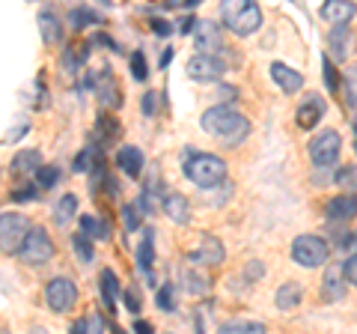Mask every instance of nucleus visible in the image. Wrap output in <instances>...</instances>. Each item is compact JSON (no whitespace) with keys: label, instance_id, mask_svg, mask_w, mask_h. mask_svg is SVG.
<instances>
[{"label":"nucleus","instance_id":"9","mask_svg":"<svg viewBox=\"0 0 357 334\" xmlns=\"http://www.w3.org/2000/svg\"><path fill=\"white\" fill-rule=\"evenodd\" d=\"M227 72V66H223V60L218 57V54H194L191 60H188V75L194 78V81H203V84H211L218 81V78Z\"/></svg>","mask_w":357,"mask_h":334},{"label":"nucleus","instance_id":"4","mask_svg":"<svg viewBox=\"0 0 357 334\" xmlns=\"http://www.w3.org/2000/svg\"><path fill=\"white\" fill-rule=\"evenodd\" d=\"M18 257L24 266H33V269H42L54 260V242L48 236L45 227H30V233L24 236V245L18 248Z\"/></svg>","mask_w":357,"mask_h":334},{"label":"nucleus","instance_id":"27","mask_svg":"<svg viewBox=\"0 0 357 334\" xmlns=\"http://www.w3.org/2000/svg\"><path fill=\"white\" fill-rule=\"evenodd\" d=\"M75 212H77V197H72V194H66L57 206H54V221H57L60 227H66L69 221L75 218Z\"/></svg>","mask_w":357,"mask_h":334},{"label":"nucleus","instance_id":"13","mask_svg":"<svg viewBox=\"0 0 357 334\" xmlns=\"http://www.w3.org/2000/svg\"><path fill=\"white\" fill-rule=\"evenodd\" d=\"M325 110H328V105H325V99L321 96H310L304 105L298 108V114H295V122H298V129H316L319 122H321V117H325Z\"/></svg>","mask_w":357,"mask_h":334},{"label":"nucleus","instance_id":"46","mask_svg":"<svg viewBox=\"0 0 357 334\" xmlns=\"http://www.w3.org/2000/svg\"><path fill=\"white\" fill-rule=\"evenodd\" d=\"M155 108H158V96H155V93H146V96H143V114H146V117H155Z\"/></svg>","mask_w":357,"mask_h":334},{"label":"nucleus","instance_id":"10","mask_svg":"<svg viewBox=\"0 0 357 334\" xmlns=\"http://www.w3.org/2000/svg\"><path fill=\"white\" fill-rule=\"evenodd\" d=\"M194 39L203 54H220L223 51V36L215 21H197L194 24Z\"/></svg>","mask_w":357,"mask_h":334},{"label":"nucleus","instance_id":"41","mask_svg":"<svg viewBox=\"0 0 357 334\" xmlns=\"http://www.w3.org/2000/svg\"><path fill=\"white\" fill-rule=\"evenodd\" d=\"M321 72H325V78H328V90L333 93V90H337V87H340V78H337V69H333V66H331V60H328V57L321 60Z\"/></svg>","mask_w":357,"mask_h":334},{"label":"nucleus","instance_id":"52","mask_svg":"<svg viewBox=\"0 0 357 334\" xmlns=\"http://www.w3.org/2000/svg\"><path fill=\"white\" fill-rule=\"evenodd\" d=\"M354 129H357V119H354Z\"/></svg>","mask_w":357,"mask_h":334},{"label":"nucleus","instance_id":"5","mask_svg":"<svg viewBox=\"0 0 357 334\" xmlns=\"http://www.w3.org/2000/svg\"><path fill=\"white\" fill-rule=\"evenodd\" d=\"M328 257H331V248L321 236L304 233V236H298L292 242V260L298 266H304V269H319V266L328 263Z\"/></svg>","mask_w":357,"mask_h":334},{"label":"nucleus","instance_id":"50","mask_svg":"<svg viewBox=\"0 0 357 334\" xmlns=\"http://www.w3.org/2000/svg\"><path fill=\"white\" fill-rule=\"evenodd\" d=\"M134 331H140V334H146V331H149V322H143V319H140V322H134Z\"/></svg>","mask_w":357,"mask_h":334},{"label":"nucleus","instance_id":"38","mask_svg":"<svg viewBox=\"0 0 357 334\" xmlns=\"http://www.w3.org/2000/svg\"><path fill=\"white\" fill-rule=\"evenodd\" d=\"M345 102L357 105V66L345 69Z\"/></svg>","mask_w":357,"mask_h":334},{"label":"nucleus","instance_id":"19","mask_svg":"<svg viewBox=\"0 0 357 334\" xmlns=\"http://www.w3.org/2000/svg\"><path fill=\"white\" fill-rule=\"evenodd\" d=\"M116 164H119V170H122V173L140 176V173H143V152H140L137 147H119V152H116Z\"/></svg>","mask_w":357,"mask_h":334},{"label":"nucleus","instance_id":"32","mask_svg":"<svg viewBox=\"0 0 357 334\" xmlns=\"http://www.w3.org/2000/svg\"><path fill=\"white\" fill-rule=\"evenodd\" d=\"M96 21H98V15L93 13V9H86V6H77V9H72V13H69L72 30H84L89 24H96Z\"/></svg>","mask_w":357,"mask_h":334},{"label":"nucleus","instance_id":"21","mask_svg":"<svg viewBox=\"0 0 357 334\" xmlns=\"http://www.w3.org/2000/svg\"><path fill=\"white\" fill-rule=\"evenodd\" d=\"M39 30H42L45 45H60V42H63V24H60V18L54 15V13H48V9L39 15Z\"/></svg>","mask_w":357,"mask_h":334},{"label":"nucleus","instance_id":"40","mask_svg":"<svg viewBox=\"0 0 357 334\" xmlns=\"http://www.w3.org/2000/svg\"><path fill=\"white\" fill-rule=\"evenodd\" d=\"M131 75H134V81H146V60H143L140 51L131 54Z\"/></svg>","mask_w":357,"mask_h":334},{"label":"nucleus","instance_id":"39","mask_svg":"<svg viewBox=\"0 0 357 334\" xmlns=\"http://www.w3.org/2000/svg\"><path fill=\"white\" fill-rule=\"evenodd\" d=\"M75 331H107V322L102 317H86L75 322Z\"/></svg>","mask_w":357,"mask_h":334},{"label":"nucleus","instance_id":"30","mask_svg":"<svg viewBox=\"0 0 357 334\" xmlns=\"http://www.w3.org/2000/svg\"><path fill=\"white\" fill-rule=\"evenodd\" d=\"M227 334H265V326L262 322H248V319H232V322H223Z\"/></svg>","mask_w":357,"mask_h":334},{"label":"nucleus","instance_id":"45","mask_svg":"<svg viewBox=\"0 0 357 334\" xmlns=\"http://www.w3.org/2000/svg\"><path fill=\"white\" fill-rule=\"evenodd\" d=\"M337 182H340V185H349V188H357V173L351 170V167H345V170H340Z\"/></svg>","mask_w":357,"mask_h":334},{"label":"nucleus","instance_id":"12","mask_svg":"<svg viewBox=\"0 0 357 334\" xmlns=\"http://www.w3.org/2000/svg\"><path fill=\"white\" fill-rule=\"evenodd\" d=\"M328 45H331V57L345 63V57H351L354 51V33L349 30V24H333L331 36H328Z\"/></svg>","mask_w":357,"mask_h":334},{"label":"nucleus","instance_id":"18","mask_svg":"<svg viewBox=\"0 0 357 334\" xmlns=\"http://www.w3.org/2000/svg\"><path fill=\"white\" fill-rule=\"evenodd\" d=\"M325 215H328L331 221H351V218L357 215V197H354V194H340V197L328 200Z\"/></svg>","mask_w":357,"mask_h":334},{"label":"nucleus","instance_id":"15","mask_svg":"<svg viewBox=\"0 0 357 334\" xmlns=\"http://www.w3.org/2000/svg\"><path fill=\"white\" fill-rule=\"evenodd\" d=\"M93 87H96L98 99H102V105H107V108H119V102H122L119 84L114 81V72H110V69L93 75Z\"/></svg>","mask_w":357,"mask_h":334},{"label":"nucleus","instance_id":"2","mask_svg":"<svg viewBox=\"0 0 357 334\" xmlns=\"http://www.w3.org/2000/svg\"><path fill=\"white\" fill-rule=\"evenodd\" d=\"M220 18L236 36H250L262 27V9L256 0H220Z\"/></svg>","mask_w":357,"mask_h":334},{"label":"nucleus","instance_id":"24","mask_svg":"<svg viewBox=\"0 0 357 334\" xmlns=\"http://www.w3.org/2000/svg\"><path fill=\"white\" fill-rule=\"evenodd\" d=\"M39 164H42V155H39L36 150H24V152H18L15 159H13V173H15V176L36 173Z\"/></svg>","mask_w":357,"mask_h":334},{"label":"nucleus","instance_id":"11","mask_svg":"<svg viewBox=\"0 0 357 334\" xmlns=\"http://www.w3.org/2000/svg\"><path fill=\"white\" fill-rule=\"evenodd\" d=\"M188 260L194 266H218L223 260V245L218 236H203V242L197 245V248L188 254Z\"/></svg>","mask_w":357,"mask_h":334},{"label":"nucleus","instance_id":"25","mask_svg":"<svg viewBox=\"0 0 357 334\" xmlns=\"http://www.w3.org/2000/svg\"><path fill=\"white\" fill-rule=\"evenodd\" d=\"M277 307L280 310H292V307H298L301 305V298H304V289H301L295 281H289V284H283L280 289H277Z\"/></svg>","mask_w":357,"mask_h":334},{"label":"nucleus","instance_id":"37","mask_svg":"<svg viewBox=\"0 0 357 334\" xmlns=\"http://www.w3.org/2000/svg\"><path fill=\"white\" fill-rule=\"evenodd\" d=\"M98 131L105 135V143H114V140L119 138V122H116L114 117L102 114V119H98Z\"/></svg>","mask_w":357,"mask_h":334},{"label":"nucleus","instance_id":"36","mask_svg":"<svg viewBox=\"0 0 357 334\" xmlns=\"http://www.w3.org/2000/svg\"><path fill=\"white\" fill-rule=\"evenodd\" d=\"M140 218H143V206L140 203L122 206V224H126L128 230H137L140 227Z\"/></svg>","mask_w":357,"mask_h":334},{"label":"nucleus","instance_id":"31","mask_svg":"<svg viewBox=\"0 0 357 334\" xmlns=\"http://www.w3.org/2000/svg\"><path fill=\"white\" fill-rule=\"evenodd\" d=\"M60 182V167H54V164H39V170H36V188H54Z\"/></svg>","mask_w":357,"mask_h":334},{"label":"nucleus","instance_id":"29","mask_svg":"<svg viewBox=\"0 0 357 334\" xmlns=\"http://www.w3.org/2000/svg\"><path fill=\"white\" fill-rule=\"evenodd\" d=\"M72 248L77 254V260H81L84 266H89L96 260V251H93V239L86 236V233H77V236H72Z\"/></svg>","mask_w":357,"mask_h":334},{"label":"nucleus","instance_id":"28","mask_svg":"<svg viewBox=\"0 0 357 334\" xmlns=\"http://www.w3.org/2000/svg\"><path fill=\"white\" fill-rule=\"evenodd\" d=\"M81 233H86L89 239H110V227L105 224V221H98V218H93V215H84L81 218Z\"/></svg>","mask_w":357,"mask_h":334},{"label":"nucleus","instance_id":"43","mask_svg":"<svg viewBox=\"0 0 357 334\" xmlns=\"http://www.w3.org/2000/svg\"><path fill=\"white\" fill-rule=\"evenodd\" d=\"M126 307L131 314H140V293L137 289H126Z\"/></svg>","mask_w":357,"mask_h":334},{"label":"nucleus","instance_id":"23","mask_svg":"<svg viewBox=\"0 0 357 334\" xmlns=\"http://www.w3.org/2000/svg\"><path fill=\"white\" fill-rule=\"evenodd\" d=\"M86 57H89V42L66 45V51H63V66H66V72H77V69H84Z\"/></svg>","mask_w":357,"mask_h":334},{"label":"nucleus","instance_id":"51","mask_svg":"<svg viewBox=\"0 0 357 334\" xmlns=\"http://www.w3.org/2000/svg\"><path fill=\"white\" fill-rule=\"evenodd\" d=\"M185 3H188V6H194V3H199V0H185Z\"/></svg>","mask_w":357,"mask_h":334},{"label":"nucleus","instance_id":"3","mask_svg":"<svg viewBox=\"0 0 357 334\" xmlns=\"http://www.w3.org/2000/svg\"><path fill=\"white\" fill-rule=\"evenodd\" d=\"M185 176L199 188H215L227 180V161L215 152H194L185 161Z\"/></svg>","mask_w":357,"mask_h":334},{"label":"nucleus","instance_id":"34","mask_svg":"<svg viewBox=\"0 0 357 334\" xmlns=\"http://www.w3.org/2000/svg\"><path fill=\"white\" fill-rule=\"evenodd\" d=\"M182 281H185V289L191 296H203V293H208V281L203 275H197V272H182Z\"/></svg>","mask_w":357,"mask_h":334},{"label":"nucleus","instance_id":"6","mask_svg":"<svg viewBox=\"0 0 357 334\" xmlns=\"http://www.w3.org/2000/svg\"><path fill=\"white\" fill-rule=\"evenodd\" d=\"M30 233V221L21 212H0V254H18Z\"/></svg>","mask_w":357,"mask_h":334},{"label":"nucleus","instance_id":"14","mask_svg":"<svg viewBox=\"0 0 357 334\" xmlns=\"http://www.w3.org/2000/svg\"><path fill=\"white\" fill-rule=\"evenodd\" d=\"M345 296V263H333L325 281H321V298L325 302H340Z\"/></svg>","mask_w":357,"mask_h":334},{"label":"nucleus","instance_id":"44","mask_svg":"<svg viewBox=\"0 0 357 334\" xmlns=\"http://www.w3.org/2000/svg\"><path fill=\"white\" fill-rule=\"evenodd\" d=\"M262 263L259 260H253V263H248V266H244V275H248V281H259V277H262Z\"/></svg>","mask_w":357,"mask_h":334},{"label":"nucleus","instance_id":"42","mask_svg":"<svg viewBox=\"0 0 357 334\" xmlns=\"http://www.w3.org/2000/svg\"><path fill=\"white\" fill-rule=\"evenodd\" d=\"M345 281L357 286V254H349V257H345Z\"/></svg>","mask_w":357,"mask_h":334},{"label":"nucleus","instance_id":"17","mask_svg":"<svg viewBox=\"0 0 357 334\" xmlns=\"http://www.w3.org/2000/svg\"><path fill=\"white\" fill-rule=\"evenodd\" d=\"M271 78L283 93H298L301 87H304V75H301L298 69H292V66H286V63H271Z\"/></svg>","mask_w":357,"mask_h":334},{"label":"nucleus","instance_id":"20","mask_svg":"<svg viewBox=\"0 0 357 334\" xmlns=\"http://www.w3.org/2000/svg\"><path fill=\"white\" fill-rule=\"evenodd\" d=\"M161 206L176 224H188V221H191V206H188V197H182V194H167Z\"/></svg>","mask_w":357,"mask_h":334},{"label":"nucleus","instance_id":"47","mask_svg":"<svg viewBox=\"0 0 357 334\" xmlns=\"http://www.w3.org/2000/svg\"><path fill=\"white\" fill-rule=\"evenodd\" d=\"M36 197V185H27V188H21V191H13V200H18V203H24V200H33Z\"/></svg>","mask_w":357,"mask_h":334},{"label":"nucleus","instance_id":"33","mask_svg":"<svg viewBox=\"0 0 357 334\" xmlns=\"http://www.w3.org/2000/svg\"><path fill=\"white\" fill-rule=\"evenodd\" d=\"M96 164H102V161H98V150H96V147H86V150H81V152L75 155V170H77V173L93 170Z\"/></svg>","mask_w":357,"mask_h":334},{"label":"nucleus","instance_id":"48","mask_svg":"<svg viewBox=\"0 0 357 334\" xmlns=\"http://www.w3.org/2000/svg\"><path fill=\"white\" fill-rule=\"evenodd\" d=\"M152 30H155V33H158V36H170V33H173V27H170V24H167V21H164V18H155V21H152Z\"/></svg>","mask_w":357,"mask_h":334},{"label":"nucleus","instance_id":"1","mask_svg":"<svg viewBox=\"0 0 357 334\" xmlns=\"http://www.w3.org/2000/svg\"><path fill=\"white\" fill-rule=\"evenodd\" d=\"M199 122H203V131H208V135L218 138L220 143H229V147H238V143L250 135L248 117H241L238 110L227 102L211 105Z\"/></svg>","mask_w":357,"mask_h":334},{"label":"nucleus","instance_id":"49","mask_svg":"<svg viewBox=\"0 0 357 334\" xmlns=\"http://www.w3.org/2000/svg\"><path fill=\"white\" fill-rule=\"evenodd\" d=\"M218 93H220V99H227V102H236V93L238 90H236V87H220Z\"/></svg>","mask_w":357,"mask_h":334},{"label":"nucleus","instance_id":"35","mask_svg":"<svg viewBox=\"0 0 357 334\" xmlns=\"http://www.w3.org/2000/svg\"><path fill=\"white\" fill-rule=\"evenodd\" d=\"M155 302H158V307L164 310V314L176 310V286H173V284H164L158 293H155Z\"/></svg>","mask_w":357,"mask_h":334},{"label":"nucleus","instance_id":"26","mask_svg":"<svg viewBox=\"0 0 357 334\" xmlns=\"http://www.w3.org/2000/svg\"><path fill=\"white\" fill-rule=\"evenodd\" d=\"M152 242H155V230H143V239L137 245V266H140L143 272H149L152 269V260H155Z\"/></svg>","mask_w":357,"mask_h":334},{"label":"nucleus","instance_id":"22","mask_svg":"<svg viewBox=\"0 0 357 334\" xmlns=\"http://www.w3.org/2000/svg\"><path fill=\"white\" fill-rule=\"evenodd\" d=\"M98 281H102V298H105L107 314H116V302H119V281H116V275L110 269H105L102 275H98Z\"/></svg>","mask_w":357,"mask_h":334},{"label":"nucleus","instance_id":"16","mask_svg":"<svg viewBox=\"0 0 357 334\" xmlns=\"http://www.w3.org/2000/svg\"><path fill=\"white\" fill-rule=\"evenodd\" d=\"M354 13L357 6L351 0H325L321 3V21H331V24H349Z\"/></svg>","mask_w":357,"mask_h":334},{"label":"nucleus","instance_id":"7","mask_svg":"<svg viewBox=\"0 0 357 334\" xmlns=\"http://www.w3.org/2000/svg\"><path fill=\"white\" fill-rule=\"evenodd\" d=\"M340 152H342V138H340V131H333V129L319 131V135L310 140V159L316 167H333L340 161Z\"/></svg>","mask_w":357,"mask_h":334},{"label":"nucleus","instance_id":"8","mask_svg":"<svg viewBox=\"0 0 357 334\" xmlns=\"http://www.w3.org/2000/svg\"><path fill=\"white\" fill-rule=\"evenodd\" d=\"M45 302H48L54 314H69L77 302V286L69 277H54V281L45 286Z\"/></svg>","mask_w":357,"mask_h":334}]
</instances>
